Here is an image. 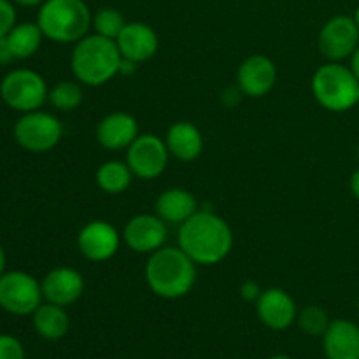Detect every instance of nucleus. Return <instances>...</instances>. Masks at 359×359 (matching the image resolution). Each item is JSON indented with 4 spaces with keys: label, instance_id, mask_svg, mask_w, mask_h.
<instances>
[{
    "label": "nucleus",
    "instance_id": "1",
    "mask_svg": "<svg viewBox=\"0 0 359 359\" xmlns=\"http://www.w3.org/2000/svg\"><path fill=\"white\" fill-rule=\"evenodd\" d=\"M177 242L196 265H217L233 248V231L217 214L196 210L179 226Z\"/></svg>",
    "mask_w": 359,
    "mask_h": 359
},
{
    "label": "nucleus",
    "instance_id": "2",
    "mask_svg": "<svg viewBox=\"0 0 359 359\" xmlns=\"http://www.w3.org/2000/svg\"><path fill=\"white\" fill-rule=\"evenodd\" d=\"M196 263L181 248H161L149 256L146 283L156 297L177 300L193 290Z\"/></svg>",
    "mask_w": 359,
    "mask_h": 359
},
{
    "label": "nucleus",
    "instance_id": "3",
    "mask_svg": "<svg viewBox=\"0 0 359 359\" xmlns=\"http://www.w3.org/2000/svg\"><path fill=\"white\" fill-rule=\"evenodd\" d=\"M121 53L116 41L102 35H84L70 55L72 74L86 86H102L114 79L121 67Z\"/></svg>",
    "mask_w": 359,
    "mask_h": 359
},
{
    "label": "nucleus",
    "instance_id": "4",
    "mask_svg": "<svg viewBox=\"0 0 359 359\" xmlns=\"http://www.w3.org/2000/svg\"><path fill=\"white\" fill-rule=\"evenodd\" d=\"M91 18L84 0H46L37 13V25L49 41L76 44L90 30Z\"/></svg>",
    "mask_w": 359,
    "mask_h": 359
},
{
    "label": "nucleus",
    "instance_id": "5",
    "mask_svg": "<svg viewBox=\"0 0 359 359\" xmlns=\"http://www.w3.org/2000/svg\"><path fill=\"white\" fill-rule=\"evenodd\" d=\"M312 93L326 111L346 112L358 104L359 81L351 67L328 62L314 72Z\"/></svg>",
    "mask_w": 359,
    "mask_h": 359
},
{
    "label": "nucleus",
    "instance_id": "6",
    "mask_svg": "<svg viewBox=\"0 0 359 359\" xmlns=\"http://www.w3.org/2000/svg\"><path fill=\"white\" fill-rule=\"evenodd\" d=\"M48 84L44 77L30 69H14L0 83V97L13 111L32 112L48 100Z\"/></svg>",
    "mask_w": 359,
    "mask_h": 359
},
{
    "label": "nucleus",
    "instance_id": "7",
    "mask_svg": "<svg viewBox=\"0 0 359 359\" xmlns=\"http://www.w3.org/2000/svg\"><path fill=\"white\" fill-rule=\"evenodd\" d=\"M14 140L30 153H48L58 146L63 137V126L51 112L41 109L25 112L14 125Z\"/></svg>",
    "mask_w": 359,
    "mask_h": 359
},
{
    "label": "nucleus",
    "instance_id": "8",
    "mask_svg": "<svg viewBox=\"0 0 359 359\" xmlns=\"http://www.w3.org/2000/svg\"><path fill=\"white\" fill-rule=\"evenodd\" d=\"M42 286L34 276L21 270L0 277V309L13 316L34 314L42 304Z\"/></svg>",
    "mask_w": 359,
    "mask_h": 359
},
{
    "label": "nucleus",
    "instance_id": "9",
    "mask_svg": "<svg viewBox=\"0 0 359 359\" xmlns=\"http://www.w3.org/2000/svg\"><path fill=\"white\" fill-rule=\"evenodd\" d=\"M168 147L163 139L153 133L139 135L126 149V163L133 175L144 181L160 177L168 165Z\"/></svg>",
    "mask_w": 359,
    "mask_h": 359
},
{
    "label": "nucleus",
    "instance_id": "10",
    "mask_svg": "<svg viewBox=\"0 0 359 359\" xmlns=\"http://www.w3.org/2000/svg\"><path fill=\"white\" fill-rule=\"evenodd\" d=\"M359 46V28L351 16H335L325 23L319 34V51L330 62H342L353 56Z\"/></svg>",
    "mask_w": 359,
    "mask_h": 359
},
{
    "label": "nucleus",
    "instance_id": "11",
    "mask_svg": "<svg viewBox=\"0 0 359 359\" xmlns=\"http://www.w3.org/2000/svg\"><path fill=\"white\" fill-rule=\"evenodd\" d=\"M121 237L118 230L107 221H91L77 235V249L86 259L102 263L118 252Z\"/></svg>",
    "mask_w": 359,
    "mask_h": 359
},
{
    "label": "nucleus",
    "instance_id": "12",
    "mask_svg": "<svg viewBox=\"0 0 359 359\" xmlns=\"http://www.w3.org/2000/svg\"><path fill=\"white\" fill-rule=\"evenodd\" d=\"M126 245L140 255H153L167 241V223L153 214H139L126 223L123 231Z\"/></svg>",
    "mask_w": 359,
    "mask_h": 359
},
{
    "label": "nucleus",
    "instance_id": "13",
    "mask_svg": "<svg viewBox=\"0 0 359 359\" xmlns=\"http://www.w3.org/2000/svg\"><path fill=\"white\" fill-rule=\"evenodd\" d=\"M256 312L259 321L273 332H284L293 326L298 318L297 304L291 294L280 287H270L263 291L256 302Z\"/></svg>",
    "mask_w": 359,
    "mask_h": 359
},
{
    "label": "nucleus",
    "instance_id": "14",
    "mask_svg": "<svg viewBox=\"0 0 359 359\" xmlns=\"http://www.w3.org/2000/svg\"><path fill=\"white\" fill-rule=\"evenodd\" d=\"M277 81L276 63L265 55H252L241 63L237 72V84L242 95L259 98L265 97Z\"/></svg>",
    "mask_w": 359,
    "mask_h": 359
},
{
    "label": "nucleus",
    "instance_id": "15",
    "mask_svg": "<svg viewBox=\"0 0 359 359\" xmlns=\"http://www.w3.org/2000/svg\"><path fill=\"white\" fill-rule=\"evenodd\" d=\"M42 297L49 304L69 307L76 304L84 291V279L79 270L70 266H58L46 273L41 283Z\"/></svg>",
    "mask_w": 359,
    "mask_h": 359
},
{
    "label": "nucleus",
    "instance_id": "16",
    "mask_svg": "<svg viewBox=\"0 0 359 359\" xmlns=\"http://www.w3.org/2000/svg\"><path fill=\"white\" fill-rule=\"evenodd\" d=\"M116 44L123 58L142 63L156 55L158 35L149 25L133 21L125 25L119 37L116 39Z\"/></svg>",
    "mask_w": 359,
    "mask_h": 359
},
{
    "label": "nucleus",
    "instance_id": "17",
    "mask_svg": "<svg viewBox=\"0 0 359 359\" xmlns=\"http://www.w3.org/2000/svg\"><path fill=\"white\" fill-rule=\"evenodd\" d=\"M137 137L139 123L128 112H111L97 126V140L105 149H128Z\"/></svg>",
    "mask_w": 359,
    "mask_h": 359
},
{
    "label": "nucleus",
    "instance_id": "18",
    "mask_svg": "<svg viewBox=\"0 0 359 359\" xmlns=\"http://www.w3.org/2000/svg\"><path fill=\"white\" fill-rule=\"evenodd\" d=\"M323 347L328 359H359V326L335 319L323 335Z\"/></svg>",
    "mask_w": 359,
    "mask_h": 359
},
{
    "label": "nucleus",
    "instance_id": "19",
    "mask_svg": "<svg viewBox=\"0 0 359 359\" xmlns=\"http://www.w3.org/2000/svg\"><path fill=\"white\" fill-rule=\"evenodd\" d=\"M196 210H198V203H196V198L188 189H165L156 200V216L167 224L181 226Z\"/></svg>",
    "mask_w": 359,
    "mask_h": 359
},
{
    "label": "nucleus",
    "instance_id": "20",
    "mask_svg": "<svg viewBox=\"0 0 359 359\" xmlns=\"http://www.w3.org/2000/svg\"><path fill=\"white\" fill-rule=\"evenodd\" d=\"M165 142H167L168 153L181 161L196 160L203 149L202 133L189 121H175L168 128Z\"/></svg>",
    "mask_w": 359,
    "mask_h": 359
},
{
    "label": "nucleus",
    "instance_id": "21",
    "mask_svg": "<svg viewBox=\"0 0 359 359\" xmlns=\"http://www.w3.org/2000/svg\"><path fill=\"white\" fill-rule=\"evenodd\" d=\"M32 318H34L32 319L34 330L42 339L60 340L69 333L70 319L69 314L65 312V307L46 302V304L39 305V309L32 314Z\"/></svg>",
    "mask_w": 359,
    "mask_h": 359
},
{
    "label": "nucleus",
    "instance_id": "22",
    "mask_svg": "<svg viewBox=\"0 0 359 359\" xmlns=\"http://www.w3.org/2000/svg\"><path fill=\"white\" fill-rule=\"evenodd\" d=\"M6 39L11 46L14 60H27L39 51L44 34L37 23H16L13 30L6 35Z\"/></svg>",
    "mask_w": 359,
    "mask_h": 359
},
{
    "label": "nucleus",
    "instance_id": "23",
    "mask_svg": "<svg viewBox=\"0 0 359 359\" xmlns=\"http://www.w3.org/2000/svg\"><path fill=\"white\" fill-rule=\"evenodd\" d=\"M133 172L130 170L128 163L119 160H109L100 165L97 170V184L102 191L109 195H118L128 189L132 184Z\"/></svg>",
    "mask_w": 359,
    "mask_h": 359
},
{
    "label": "nucleus",
    "instance_id": "24",
    "mask_svg": "<svg viewBox=\"0 0 359 359\" xmlns=\"http://www.w3.org/2000/svg\"><path fill=\"white\" fill-rule=\"evenodd\" d=\"M49 104L62 112L76 111L83 104V90L74 81H62L49 90Z\"/></svg>",
    "mask_w": 359,
    "mask_h": 359
},
{
    "label": "nucleus",
    "instance_id": "25",
    "mask_svg": "<svg viewBox=\"0 0 359 359\" xmlns=\"http://www.w3.org/2000/svg\"><path fill=\"white\" fill-rule=\"evenodd\" d=\"M125 16L114 7H104L91 18V27L95 34L116 41L125 28Z\"/></svg>",
    "mask_w": 359,
    "mask_h": 359
},
{
    "label": "nucleus",
    "instance_id": "26",
    "mask_svg": "<svg viewBox=\"0 0 359 359\" xmlns=\"http://www.w3.org/2000/svg\"><path fill=\"white\" fill-rule=\"evenodd\" d=\"M298 328L305 333V335L311 337H319L325 335V332L330 326V318L326 314L325 309L318 307V305H311V307L304 309V311L298 314L297 318Z\"/></svg>",
    "mask_w": 359,
    "mask_h": 359
},
{
    "label": "nucleus",
    "instance_id": "27",
    "mask_svg": "<svg viewBox=\"0 0 359 359\" xmlns=\"http://www.w3.org/2000/svg\"><path fill=\"white\" fill-rule=\"evenodd\" d=\"M0 359H25V347L16 337L0 333Z\"/></svg>",
    "mask_w": 359,
    "mask_h": 359
},
{
    "label": "nucleus",
    "instance_id": "28",
    "mask_svg": "<svg viewBox=\"0 0 359 359\" xmlns=\"http://www.w3.org/2000/svg\"><path fill=\"white\" fill-rule=\"evenodd\" d=\"M16 25V9L9 0H0V39L6 37Z\"/></svg>",
    "mask_w": 359,
    "mask_h": 359
},
{
    "label": "nucleus",
    "instance_id": "29",
    "mask_svg": "<svg viewBox=\"0 0 359 359\" xmlns=\"http://www.w3.org/2000/svg\"><path fill=\"white\" fill-rule=\"evenodd\" d=\"M263 290L259 287V284L256 280H245L244 284L241 286V297L242 300L245 302H258V298L262 297Z\"/></svg>",
    "mask_w": 359,
    "mask_h": 359
},
{
    "label": "nucleus",
    "instance_id": "30",
    "mask_svg": "<svg viewBox=\"0 0 359 359\" xmlns=\"http://www.w3.org/2000/svg\"><path fill=\"white\" fill-rule=\"evenodd\" d=\"M14 60L13 51H11V46L7 42V39H0V63H11Z\"/></svg>",
    "mask_w": 359,
    "mask_h": 359
},
{
    "label": "nucleus",
    "instance_id": "31",
    "mask_svg": "<svg viewBox=\"0 0 359 359\" xmlns=\"http://www.w3.org/2000/svg\"><path fill=\"white\" fill-rule=\"evenodd\" d=\"M137 65H139L137 62H132V60L123 58L121 60V67H119V74H123V76H132V74H135Z\"/></svg>",
    "mask_w": 359,
    "mask_h": 359
},
{
    "label": "nucleus",
    "instance_id": "32",
    "mask_svg": "<svg viewBox=\"0 0 359 359\" xmlns=\"http://www.w3.org/2000/svg\"><path fill=\"white\" fill-rule=\"evenodd\" d=\"M351 70H353L354 76L359 81V46L356 48V51L353 53V56H351Z\"/></svg>",
    "mask_w": 359,
    "mask_h": 359
},
{
    "label": "nucleus",
    "instance_id": "33",
    "mask_svg": "<svg viewBox=\"0 0 359 359\" xmlns=\"http://www.w3.org/2000/svg\"><path fill=\"white\" fill-rule=\"evenodd\" d=\"M351 191H353V195L359 200V168L354 172L353 177H351Z\"/></svg>",
    "mask_w": 359,
    "mask_h": 359
},
{
    "label": "nucleus",
    "instance_id": "34",
    "mask_svg": "<svg viewBox=\"0 0 359 359\" xmlns=\"http://www.w3.org/2000/svg\"><path fill=\"white\" fill-rule=\"evenodd\" d=\"M13 2L20 4L23 7H35V6H42L46 0H13Z\"/></svg>",
    "mask_w": 359,
    "mask_h": 359
},
{
    "label": "nucleus",
    "instance_id": "35",
    "mask_svg": "<svg viewBox=\"0 0 359 359\" xmlns=\"http://www.w3.org/2000/svg\"><path fill=\"white\" fill-rule=\"evenodd\" d=\"M6 265H7V256H6V251H4V248L0 245V277L6 273Z\"/></svg>",
    "mask_w": 359,
    "mask_h": 359
},
{
    "label": "nucleus",
    "instance_id": "36",
    "mask_svg": "<svg viewBox=\"0 0 359 359\" xmlns=\"http://www.w3.org/2000/svg\"><path fill=\"white\" fill-rule=\"evenodd\" d=\"M269 359H291L290 356H286V354H276V356L269 358Z\"/></svg>",
    "mask_w": 359,
    "mask_h": 359
},
{
    "label": "nucleus",
    "instance_id": "37",
    "mask_svg": "<svg viewBox=\"0 0 359 359\" xmlns=\"http://www.w3.org/2000/svg\"><path fill=\"white\" fill-rule=\"evenodd\" d=\"M354 21H356V25H358V28H359V7L356 9V14H354Z\"/></svg>",
    "mask_w": 359,
    "mask_h": 359
},
{
    "label": "nucleus",
    "instance_id": "38",
    "mask_svg": "<svg viewBox=\"0 0 359 359\" xmlns=\"http://www.w3.org/2000/svg\"><path fill=\"white\" fill-rule=\"evenodd\" d=\"M358 312H359V298H358Z\"/></svg>",
    "mask_w": 359,
    "mask_h": 359
},
{
    "label": "nucleus",
    "instance_id": "39",
    "mask_svg": "<svg viewBox=\"0 0 359 359\" xmlns=\"http://www.w3.org/2000/svg\"><path fill=\"white\" fill-rule=\"evenodd\" d=\"M358 104H359V95H358Z\"/></svg>",
    "mask_w": 359,
    "mask_h": 359
}]
</instances>
